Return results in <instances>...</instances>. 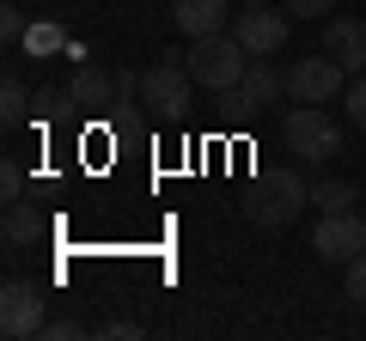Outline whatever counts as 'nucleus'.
<instances>
[{"mask_svg":"<svg viewBox=\"0 0 366 341\" xmlns=\"http://www.w3.org/2000/svg\"><path fill=\"white\" fill-rule=\"evenodd\" d=\"M342 104H348V122H354V128L366 134V73H354V79H348V92H342Z\"/></svg>","mask_w":366,"mask_h":341,"instance_id":"f3484780","label":"nucleus"},{"mask_svg":"<svg viewBox=\"0 0 366 341\" xmlns=\"http://www.w3.org/2000/svg\"><path fill=\"white\" fill-rule=\"evenodd\" d=\"M43 323H49L43 292L31 287V280H6V287H0V335L6 341H31V335H43Z\"/></svg>","mask_w":366,"mask_h":341,"instance_id":"0eeeda50","label":"nucleus"},{"mask_svg":"<svg viewBox=\"0 0 366 341\" xmlns=\"http://www.w3.org/2000/svg\"><path fill=\"white\" fill-rule=\"evenodd\" d=\"M281 141H287V153L305 158V165H324V158L342 153V128H336V116H330L324 104H293L287 116H281Z\"/></svg>","mask_w":366,"mask_h":341,"instance_id":"20e7f679","label":"nucleus"},{"mask_svg":"<svg viewBox=\"0 0 366 341\" xmlns=\"http://www.w3.org/2000/svg\"><path fill=\"white\" fill-rule=\"evenodd\" d=\"M0 195H6V201H19V195H25V170H19L13 158L0 165Z\"/></svg>","mask_w":366,"mask_h":341,"instance_id":"4be33fe9","label":"nucleus"},{"mask_svg":"<svg viewBox=\"0 0 366 341\" xmlns=\"http://www.w3.org/2000/svg\"><path fill=\"white\" fill-rule=\"evenodd\" d=\"M31 104H37V98L25 92V79L6 73V86H0V122H6V128H19V122L31 116Z\"/></svg>","mask_w":366,"mask_h":341,"instance_id":"dca6fc26","label":"nucleus"},{"mask_svg":"<svg viewBox=\"0 0 366 341\" xmlns=\"http://www.w3.org/2000/svg\"><path fill=\"white\" fill-rule=\"evenodd\" d=\"M0 43H6V49L25 43V13H19V6H0Z\"/></svg>","mask_w":366,"mask_h":341,"instance_id":"6ab92c4d","label":"nucleus"},{"mask_svg":"<svg viewBox=\"0 0 366 341\" xmlns=\"http://www.w3.org/2000/svg\"><path fill=\"white\" fill-rule=\"evenodd\" d=\"M74 335H86L79 317H49V323H43V341H74Z\"/></svg>","mask_w":366,"mask_h":341,"instance_id":"412c9836","label":"nucleus"},{"mask_svg":"<svg viewBox=\"0 0 366 341\" xmlns=\"http://www.w3.org/2000/svg\"><path fill=\"white\" fill-rule=\"evenodd\" d=\"M19 49L37 55V61H43V55H61L67 49V25H61V19H37V25H25V43H19Z\"/></svg>","mask_w":366,"mask_h":341,"instance_id":"4468645a","label":"nucleus"},{"mask_svg":"<svg viewBox=\"0 0 366 341\" xmlns=\"http://www.w3.org/2000/svg\"><path fill=\"white\" fill-rule=\"evenodd\" d=\"M183 61H189V79H196V86H208V92H238V79L250 73L257 55H250L232 31H220V37H196L183 49Z\"/></svg>","mask_w":366,"mask_h":341,"instance_id":"f03ea898","label":"nucleus"},{"mask_svg":"<svg viewBox=\"0 0 366 341\" xmlns=\"http://www.w3.org/2000/svg\"><path fill=\"white\" fill-rule=\"evenodd\" d=\"M312 250L324 256V263H342V268H348L354 256H366V220H360V208L324 213L317 232H312Z\"/></svg>","mask_w":366,"mask_h":341,"instance_id":"6e6552de","label":"nucleus"},{"mask_svg":"<svg viewBox=\"0 0 366 341\" xmlns=\"http://www.w3.org/2000/svg\"><path fill=\"white\" fill-rule=\"evenodd\" d=\"M360 201V189L348 183V177H317L312 183V208L317 213H342V208H354Z\"/></svg>","mask_w":366,"mask_h":341,"instance_id":"2eb2a0df","label":"nucleus"},{"mask_svg":"<svg viewBox=\"0 0 366 341\" xmlns=\"http://www.w3.org/2000/svg\"><path fill=\"white\" fill-rule=\"evenodd\" d=\"M342 287H348L354 305H366V256H354V263L342 268Z\"/></svg>","mask_w":366,"mask_h":341,"instance_id":"a211bd4d","label":"nucleus"},{"mask_svg":"<svg viewBox=\"0 0 366 341\" xmlns=\"http://www.w3.org/2000/svg\"><path fill=\"white\" fill-rule=\"evenodd\" d=\"M134 104H141V79L129 67H117V110H134Z\"/></svg>","mask_w":366,"mask_h":341,"instance_id":"aec40b11","label":"nucleus"},{"mask_svg":"<svg viewBox=\"0 0 366 341\" xmlns=\"http://www.w3.org/2000/svg\"><path fill=\"white\" fill-rule=\"evenodd\" d=\"M348 92V67L336 61V55H300V61H287V98L293 104H336V98Z\"/></svg>","mask_w":366,"mask_h":341,"instance_id":"39448f33","label":"nucleus"},{"mask_svg":"<svg viewBox=\"0 0 366 341\" xmlns=\"http://www.w3.org/2000/svg\"><path fill=\"white\" fill-rule=\"evenodd\" d=\"M141 104L153 110V116H165V122L189 116V104H196V79H189L183 49H165V55L141 73Z\"/></svg>","mask_w":366,"mask_h":341,"instance_id":"7ed1b4c3","label":"nucleus"},{"mask_svg":"<svg viewBox=\"0 0 366 341\" xmlns=\"http://www.w3.org/2000/svg\"><path fill=\"white\" fill-rule=\"evenodd\" d=\"M232 37L244 43L250 55H281L287 49V19L274 13V6H244V13L232 19Z\"/></svg>","mask_w":366,"mask_h":341,"instance_id":"1a4fd4ad","label":"nucleus"},{"mask_svg":"<svg viewBox=\"0 0 366 341\" xmlns=\"http://www.w3.org/2000/svg\"><path fill=\"white\" fill-rule=\"evenodd\" d=\"M281 6H287L293 19H330V6H336V0H281Z\"/></svg>","mask_w":366,"mask_h":341,"instance_id":"5701e85b","label":"nucleus"},{"mask_svg":"<svg viewBox=\"0 0 366 341\" xmlns=\"http://www.w3.org/2000/svg\"><path fill=\"white\" fill-rule=\"evenodd\" d=\"M281 92H287V73H281L269 55H257V61H250V73L238 79V92H220V98H226V110H232V116H269V110L281 104Z\"/></svg>","mask_w":366,"mask_h":341,"instance_id":"423d86ee","label":"nucleus"},{"mask_svg":"<svg viewBox=\"0 0 366 341\" xmlns=\"http://www.w3.org/2000/svg\"><path fill=\"white\" fill-rule=\"evenodd\" d=\"M226 6H232V0H177L171 19H177L183 37L196 43V37H220V31H226Z\"/></svg>","mask_w":366,"mask_h":341,"instance_id":"f8f14e48","label":"nucleus"},{"mask_svg":"<svg viewBox=\"0 0 366 341\" xmlns=\"http://www.w3.org/2000/svg\"><path fill=\"white\" fill-rule=\"evenodd\" d=\"M324 55H336V61L348 67V79L366 73V19L330 13V19H324Z\"/></svg>","mask_w":366,"mask_h":341,"instance_id":"9d476101","label":"nucleus"},{"mask_svg":"<svg viewBox=\"0 0 366 341\" xmlns=\"http://www.w3.org/2000/svg\"><path fill=\"white\" fill-rule=\"evenodd\" d=\"M98 335H104V341H141V323H104Z\"/></svg>","mask_w":366,"mask_h":341,"instance_id":"b1692460","label":"nucleus"},{"mask_svg":"<svg viewBox=\"0 0 366 341\" xmlns=\"http://www.w3.org/2000/svg\"><path fill=\"white\" fill-rule=\"evenodd\" d=\"M67 92H74V104L86 110V116H104V110H117V67L79 61V73L67 79Z\"/></svg>","mask_w":366,"mask_h":341,"instance_id":"9b49d317","label":"nucleus"},{"mask_svg":"<svg viewBox=\"0 0 366 341\" xmlns=\"http://www.w3.org/2000/svg\"><path fill=\"white\" fill-rule=\"evenodd\" d=\"M360 220H366V201H360Z\"/></svg>","mask_w":366,"mask_h":341,"instance_id":"a878e982","label":"nucleus"},{"mask_svg":"<svg viewBox=\"0 0 366 341\" xmlns=\"http://www.w3.org/2000/svg\"><path fill=\"white\" fill-rule=\"evenodd\" d=\"M312 208V183H305L300 170H262L257 183L244 189V220L250 225H262V232H287L300 213Z\"/></svg>","mask_w":366,"mask_h":341,"instance_id":"f257e3e1","label":"nucleus"},{"mask_svg":"<svg viewBox=\"0 0 366 341\" xmlns=\"http://www.w3.org/2000/svg\"><path fill=\"white\" fill-rule=\"evenodd\" d=\"M37 232H43V213H37V201H6V244H37Z\"/></svg>","mask_w":366,"mask_h":341,"instance_id":"ddd939ff","label":"nucleus"},{"mask_svg":"<svg viewBox=\"0 0 366 341\" xmlns=\"http://www.w3.org/2000/svg\"><path fill=\"white\" fill-rule=\"evenodd\" d=\"M244 6H269V0H244Z\"/></svg>","mask_w":366,"mask_h":341,"instance_id":"393cba45","label":"nucleus"}]
</instances>
